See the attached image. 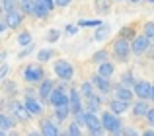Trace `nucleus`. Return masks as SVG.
<instances>
[{
	"label": "nucleus",
	"mask_w": 154,
	"mask_h": 136,
	"mask_svg": "<svg viewBox=\"0 0 154 136\" xmlns=\"http://www.w3.org/2000/svg\"><path fill=\"white\" fill-rule=\"evenodd\" d=\"M10 129H14V119L0 113V130H10Z\"/></svg>",
	"instance_id": "24"
},
{
	"label": "nucleus",
	"mask_w": 154,
	"mask_h": 136,
	"mask_svg": "<svg viewBox=\"0 0 154 136\" xmlns=\"http://www.w3.org/2000/svg\"><path fill=\"white\" fill-rule=\"evenodd\" d=\"M49 101L53 103V105H63V103H68V95H66V90H64V86L60 84V87H55L49 97Z\"/></svg>",
	"instance_id": "10"
},
{
	"label": "nucleus",
	"mask_w": 154,
	"mask_h": 136,
	"mask_svg": "<svg viewBox=\"0 0 154 136\" xmlns=\"http://www.w3.org/2000/svg\"><path fill=\"white\" fill-rule=\"evenodd\" d=\"M0 4H2V0H0Z\"/></svg>",
	"instance_id": "49"
},
{
	"label": "nucleus",
	"mask_w": 154,
	"mask_h": 136,
	"mask_svg": "<svg viewBox=\"0 0 154 136\" xmlns=\"http://www.w3.org/2000/svg\"><path fill=\"white\" fill-rule=\"evenodd\" d=\"M100 119H102L103 130H107V132L117 134V132H121V130H123V126H121V119L117 117V113H113V111H105Z\"/></svg>",
	"instance_id": "1"
},
{
	"label": "nucleus",
	"mask_w": 154,
	"mask_h": 136,
	"mask_svg": "<svg viewBox=\"0 0 154 136\" xmlns=\"http://www.w3.org/2000/svg\"><path fill=\"white\" fill-rule=\"evenodd\" d=\"M127 109H129V101H125V99L115 97V99H111V101H109V111H113V113H117V115L125 113Z\"/></svg>",
	"instance_id": "15"
},
{
	"label": "nucleus",
	"mask_w": 154,
	"mask_h": 136,
	"mask_svg": "<svg viewBox=\"0 0 154 136\" xmlns=\"http://www.w3.org/2000/svg\"><path fill=\"white\" fill-rule=\"evenodd\" d=\"M6 23H8V27L10 29H16V27H20L22 25V22H23V12L22 10H10V12H6Z\"/></svg>",
	"instance_id": "7"
},
{
	"label": "nucleus",
	"mask_w": 154,
	"mask_h": 136,
	"mask_svg": "<svg viewBox=\"0 0 154 136\" xmlns=\"http://www.w3.org/2000/svg\"><path fill=\"white\" fill-rule=\"evenodd\" d=\"M2 8H4V12L16 10L18 8V0H2Z\"/></svg>",
	"instance_id": "30"
},
{
	"label": "nucleus",
	"mask_w": 154,
	"mask_h": 136,
	"mask_svg": "<svg viewBox=\"0 0 154 136\" xmlns=\"http://www.w3.org/2000/svg\"><path fill=\"white\" fill-rule=\"evenodd\" d=\"M100 23H102L100 19H80L78 25H80V27H98Z\"/></svg>",
	"instance_id": "28"
},
{
	"label": "nucleus",
	"mask_w": 154,
	"mask_h": 136,
	"mask_svg": "<svg viewBox=\"0 0 154 136\" xmlns=\"http://www.w3.org/2000/svg\"><path fill=\"white\" fill-rule=\"evenodd\" d=\"M150 99H152V101H154V86L150 87Z\"/></svg>",
	"instance_id": "45"
},
{
	"label": "nucleus",
	"mask_w": 154,
	"mask_h": 136,
	"mask_svg": "<svg viewBox=\"0 0 154 136\" xmlns=\"http://www.w3.org/2000/svg\"><path fill=\"white\" fill-rule=\"evenodd\" d=\"M100 105H102V97H100V95L92 93V95H88V97H86V109L88 111L96 113V111L100 109Z\"/></svg>",
	"instance_id": "21"
},
{
	"label": "nucleus",
	"mask_w": 154,
	"mask_h": 136,
	"mask_svg": "<svg viewBox=\"0 0 154 136\" xmlns=\"http://www.w3.org/2000/svg\"><path fill=\"white\" fill-rule=\"evenodd\" d=\"M31 43H33V39H31L29 31H22V33L18 35V45L20 47H29Z\"/></svg>",
	"instance_id": "25"
},
{
	"label": "nucleus",
	"mask_w": 154,
	"mask_h": 136,
	"mask_svg": "<svg viewBox=\"0 0 154 136\" xmlns=\"http://www.w3.org/2000/svg\"><path fill=\"white\" fill-rule=\"evenodd\" d=\"M119 37H123V39H133V37H135V33H133L131 27H123V29H121V33H119Z\"/></svg>",
	"instance_id": "35"
},
{
	"label": "nucleus",
	"mask_w": 154,
	"mask_h": 136,
	"mask_svg": "<svg viewBox=\"0 0 154 136\" xmlns=\"http://www.w3.org/2000/svg\"><path fill=\"white\" fill-rule=\"evenodd\" d=\"M150 87H152V84L140 80V82H135L133 91H135V95H137L139 99H150Z\"/></svg>",
	"instance_id": "8"
},
{
	"label": "nucleus",
	"mask_w": 154,
	"mask_h": 136,
	"mask_svg": "<svg viewBox=\"0 0 154 136\" xmlns=\"http://www.w3.org/2000/svg\"><path fill=\"white\" fill-rule=\"evenodd\" d=\"M70 113H72V111H70V105H68V103H63V105L55 107V117L59 119V121H64Z\"/></svg>",
	"instance_id": "22"
},
{
	"label": "nucleus",
	"mask_w": 154,
	"mask_h": 136,
	"mask_svg": "<svg viewBox=\"0 0 154 136\" xmlns=\"http://www.w3.org/2000/svg\"><path fill=\"white\" fill-rule=\"evenodd\" d=\"M31 49H33V45H29V47H26V49L22 51V53H20V58H23V57H27V55L31 53Z\"/></svg>",
	"instance_id": "40"
},
{
	"label": "nucleus",
	"mask_w": 154,
	"mask_h": 136,
	"mask_svg": "<svg viewBox=\"0 0 154 136\" xmlns=\"http://www.w3.org/2000/svg\"><path fill=\"white\" fill-rule=\"evenodd\" d=\"M148 103H146V99H139V101L133 105V115L135 117H146V113H148Z\"/></svg>",
	"instance_id": "18"
},
{
	"label": "nucleus",
	"mask_w": 154,
	"mask_h": 136,
	"mask_svg": "<svg viewBox=\"0 0 154 136\" xmlns=\"http://www.w3.org/2000/svg\"><path fill=\"white\" fill-rule=\"evenodd\" d=\"M43 76H45V72H43L41 64H27L23 68V80L27 84H39L43 80Z\"/></svg>",
	"instance_id": "2"
},
{
	"label": "nucleus",
	"mask_w": 154,
	"mask_h": 136,
	"mask_svg": "<svg viewBox=\"0 0 154 136\" xmlns=\"http://www.w3.org/2000/svg\"><path fill=\"white\" fill-rule=\"evenodd\" d=\"M31 14H33L35 18H47L49 10H47L39 0H31Z\"/></svg>",
	"instance_id": "19"
},
{
	"label": "nucleus",
	"mask_w": 154,
	"mask_h": 136,
	"mask_svg": "<svg viewBox=\"0 0 154 136\" xmlns=\"http://www.w3.org/2000/svg\"><path fill=\"white\" fill-rule=\"evenodd\" d=\"M133 95H135V91H133L129 86H125V84H119V86L115 87V97H119V99H125V101L131 103Z\"/></svg>",
	"instance_id": "16"
},
{
	"label": "nucleus",
	"mask_w": 154,
	"mask_h": 136,
	"mask_svg": "<svg viewBox=\"0 0 154 136\" xmlns=\"http://www.w3.org/2000/svg\"><path fill=\"white\" fill-rule=\"evenodd\" d=\"M26 107H27V111H29L31 115H41V111H43V107H41V103L37 101V99H33V95L31 93H27V97H26Z\"/></svg>",
	"instance_id": "17"
},
{
	"label": "nucleus",
	"mask_w": 154,
	"mask_h": 136,
	"mask_svg": "<svg viewBox=\"0 0 154 136\" xmlns=\"http://www.w3.org/2000/svg\"><path fill=\"white\" fill-rule=\"evenodd\" d=\"M84 125L88 126L90 134H102L103 126H102V119H98L92 111H84Z\"/></svg>",
	"instance_id": "4"
},
{
	"label": "nucleus",
	"mask_w": 154,
	"mask_h": 136,
	"mask_svg": "<svg viewBox=\"0 0 154 136\" xmlns=\"http://www.w3.org/2000/svg\"><path fill=\"white\" fill-rule=\"evenodd\" d=\"M82 130H80V123L78 121H74V123H70V126H68V134H72V136H78Z\"/></svg>",
	"instance_id": "33"
},
{
	"label": "nucleus",
	"mask_w": 154,
	"mask_h": 136,
	"mask_svg": "<svg viewBox=\"0 0 154 136\" xmlns=\"http://www.w3.org/2000/svg\"><path fill=\"white\" fill-rule=\"evenodd\" d=\"M129 2H133V4H137V2H140V0H129Z\"/></svg>",
	"instance_id": "46"
},
{
	"label": "nucleus",
	"mask_w": 154,
	"mask_h": 136,
	"mask_svg": "<svg viewBox=\"0 0 154 136\" xmlns=\"http://www.w3.org/2000/svg\"><path fill=\"white\" fill-rule=\"evenodd\" d=\"M148 2H150V4H154V0H148Z\"/></svg>",
	"instance_id": "47"
},
{
	"label": "nucleus",
	"mask_w": 154,
	"mask_h": 136,
	"mask_svg": "<svg viewBox=\"0 0 154 136\" xmlns=\"http://www.w3.org/2000/svg\"><path fill=\"white\" fill-rule=\"evenodd\" d=\"M121 132H123V134H137V130H133V129H123Z\"/></svg>",
	"instance_id": "43"
},
{
	"label": "nucleus",
	"mask_w": 154,
	"mask_h": 136,
	"mask_svg": "<svg viewBox=\"0 0 154 136\" xmlns=\"http://www.w3.org/2000/svg\"><path fill=\"white\" fill-rule=\"evenodd\" d=\"M55 74L59 76L63 82H68V80H72V76H74V68H72L70 62L59 61V62L55 64Z\"/></svg>",
	"instance_id": "6"
},
{
	"label": "nucleus",
	"mask_w": 154,
	"mask_h": 136,
	"mask_svg": "<svg viewBox=\"0 0 154 136\" xmlns=\"http://www.w3.org/2000/svg\"><path fill=\"white\" fill-rule=\"evenodd\" d=\"M72 0H55V4L57 6H60V8H64V6H68V4H70Z\"/></svg>",
	"instance_id": "41"
},
{
	"label": "nucleus",
	"mask_w": 154,
	"mask_h": 136,
	"mask_svg": "<svg viewBox=\"0 0 154 136\" xmlns=\"http://www.w3.org/2000/svg\"><path fill=\"white\" fill-rule=\"evenodd\" d=\"M152 61H154V55H152Z\"/></svg>",
	"instance_id": "48"
},
{
	"label": "nucleus",
	"mask_w": 154,
	"mask_h": 136,
	"mask_svg": "<svg viewBox=\"0 0 154 136\" xmlns=\"http://www.w3.org/2000/svg\"><path fill=\"white\" fill-rule=\"evenodd\" d=\"M6 27H8L6 19H0V33H2V31H6Z\"/></svg>",
	"instance_id": "42"
},
{
	"label": "nucleus",
	"mask_w": 154,
	"mask_h": 136,
	"mask_svg": "<svg viewBox=\"0 0 154 136\" xmlns=\"http://www.w3.org/2000/svg\"><path fill=\"white\" fill-rule=\"evenodd\" d=\"M78 27H80V25H66V33H68V35H74L76 31H78Z\"/></svg>",
	"instance_id": "39"
},
{
	"label": "nucleus",
	"mask_w": 154,
	"mask_h": 136,
	"mask_svg": "<svg viewBox=\"0 0 154 136\" xmlns=\"http://www.w3.org/2000/svg\"><path fill=\"white\" fill-rule=\"evenodd\" d=\"M109 31H111L109 23H100L98 29L94 31V41H103V39H107L109 37Z\"/></svg>",
	"instance_id": "20"
},
{
	"label": "nucleus",
	"mask_w": 154,
	"mask_h": 136,
	"mask_svg": "<svg viewBox=\"0 0 154 136\" xmlns=\"http://www.w3.org/2000/svg\"><path fill=\"white\" fill-rule=\"evenodd\" d=\"M59 37H60V31L59 29H49V31H47V41H49V43L59 41Z\"/></svg>",
	"instance_id": "31"
},
{
	"label": "nucleus",
	"mask_w": 154,
	"mask_h": 136,
	"mask_svg": "<svg viewBox=\"0 0 154 136\" xmlns=\"http://www.w3.org/2000/svg\"><path fill=\"white\" fill-rule=\"evenodd\" d=\"M39 132L41 134H45V136H57L59 134V126L55 125V123H51V121H41L39 123Z\"/></svg>",
	"instance_id": "12"
},
{
	"label": "nucleus",
	"mask_w": 154,
	"mask_h": 136,
	"mask_svg": "<svg viewBox=\"0 0 154 136\" xmlns=\"http://www.w3.org/2000/svg\"><path fill=\"white\" fill-rule=\"evenodd\" d=\"M150 49V37H146V35H135V37H133V41H131V51L135 55H144L146 53V51Z\"/></svg>",
	"instance_id": "5"
},
{
	"label": "nucleus",
	"mask_w": 154,
	"mask_h": 136,
	"mask_svg": "<svg viewBox=\"0 0 154 136\" xmlns=\"http://www.w3.org/2000/svg\"><path fill=\"white\" fill-rule=\"evenodd\" d=\"M92 84H94V86L98 87L102 93H109V91H111V84H109V78H103L102 74H96L94 78H92Z\"/></svg>",
	"instance_id": "11"
},
{
	"label": "nucleus",
	"mask_w": 154,
	"mask_h": 136,
	"mask_svg": "<svg viewBox=\"0 0 154 136\" xmlns=\"http://www.w3.org/2000/svg\"><path fill=\"white\" fill-rule=\"evenodd\" d=\"M39 2H41V4H43V6H45V8H47V10H49V12H51V10H53V8H55V6H57V4H55V0H39Z\"/></svg>",
	"instance_id": "36"
},
{
	"label": "nucleus",
	"mask_w": 154,
	"mask_h": 136,
	"mask_svg": "<svg viewBox=\"0 0 154 136\" xmlns=\"http://www.w3.org/2000/svg\"><path fill=\"white\" fill-rule=\"evenodd\" d=\"M121 84H125V86H135V78H133L131 72H127V74L121 76Z\"/></svg>",
	"instance_id": "34"
},
{
	"label": "nucleus",
	"mask_w": 154,
	"mask_h": 136,
	"mask_svg": "<svg viewBox=\"0 0 154 136\" xmlns=\"http://www.w3.org/2000/svg\"><path fill=\"white\" fill-rule=\"evenodd\" d=\"M51 58H53V49H43V51L37 53V61L39 62H47V61H51Z\"/></svg>",
	"instance_id": "26"
},
{
	"label": "nucleus",
	"mask_w": 154,
	"mask_h": 136,
	"mask_svg": "<svg viewBox=\"0 0 154 136\" xmlns=\"http://www.w3.org/2000/svg\"><path fill=\"white\" fill-rule=\"evenodd\" d=\"M8 72H10V68H8V64H2L0 66V80H4L8 76Z\"/></svg>",
	"instance_id": "37"
},
{
	"label": "nucleus",
	"mask_w": 154,
	"mask_h": 136,
	"mask_svg": "<svg viewBox=\"0 0 154 136\" xmlns=\"http://www.w3.org/2000/svg\"><path fill=\"white\" fill-rule=\"evenodd\" d=\"M107 57H109V55H107V51H98V53H94L92 61H94V62H98V64H100V62L107 61Z\"/></svg>",
	"instance_id": "29"
},
{
	"label": "nucleus",
	"mask_w": 154,
	"mask_h": 136,
	"mask_svg": "<svg viewBox=\"0 0 154 136\" xmlns=\"http://www.w3.org/2000/svg\"><path fill=\"white\" fill-rule=\"evenodd\" d=\"M94 87H96V86H94L92 82H84L82 86H80V93H82L84 97H88V95L94 93Z\"/></svg>",
	"instance_id": "27"
},
{
	"label": "nucleus",
	"mask_w": 154,
	"mask_h": 136,
	"mask_svg": "<svg viewBox=\"0 0 154 136\" xmlns=\"http://www.w3.org/2000/svg\"><path fill=\"white\" fill-rule=\"evenodd\" d=\"M143 134H144V136H154V129H148V130H144Z\"/></svg>",
	"instance_id": "44"
},
{
	"label": "nucleus",
	"mask_w": 154,
	"mask_h": 136,
	"mask_svg": "<svg viewBox=\"0 0 154 136\" xmlns=\"http://www.w3.org/2000/svg\"><path fill=\"white\" fill-rule=\"evenodd\" d=\"M12 111H14V115L20 119V121H27V119L31 117V113L27 111L26 103H20V101H16L14 105H12Z\"/></svg>",
	"instance_id": "13"
},
{
	"label": "nucleus",
	"mask_w": 154,
	"mask_h": 136,
	"mask_svg": "<svg viewBox=\"0 0 154 136\" xmlns=\"http://www.w3.org/2000/svg\"><path fill=\"white\" fill-rule=\"evenodd\" d=\"M68 105H70V111L74 115H78L82 111V101H80V93H78L76 87L68 90Z\"/></svg>",
	"instance_id": "9"
},
{
	"label": "nucleus",
	"mask_w": 154,
	"mask_h": 136,
	"mask_svg": "<svg viewBox=\"0 0 154 136\" xmlns=\"http://www.w3.org/2000/svg\"><path fill=\"white\" fill-rule=\"evenodd\" d=\"M146 37H150V39H154V22H146L144 23V31H143Z\"/></svg>",
	"instance_id": "32"
},
{
	"label": "nucleus",
	"mask_w": 154,
	"mask_h": 136,
	"mask_svg": "<svg viewBox=\"0 0 154 136\" xmlns=\"http://www.w3.org/2000/svg\"><path fill=\"white\" fill-rule=\"evenodd\" d=\"M53 90H55V84H53L51 80H41V87H39V97H41L43 101H49Z\"/></svg>",
	"instance_id": "14"
},
{
	"label": "nucleus",
	"mask_w": 154,
	"mask_h": 136,
	"mask_svg": "<svg viewBox=\"0 0 154 136\" xmlns=\"http://www.w3.org/2000/svg\"><path fill=\"white\" fill-rule=\"evenodd\" d=\"M113 72H115V66H113L109 61L100 62V70H98V74H102L103 78H111V76H113Z\"/></svg>",
	"instance_id": "23"
},
{
	"label": "nucleus",
	"mask_w": 154,
	"mask_h": 136,
	"mask_svg": "<svg viewBox=\"0 0 154 136\" xmlns=\"http://www.w3.org/2000/svg\"><path fill=\"white\" fill-rule=\"evenodd\" d=\"M133 51H131V43H129V39H123V37H119L115 43H113V55H115L119 61H127V57L131 55Z\"/></svg>",
	"instance_id": "3"
},
{
	"label": "nucleus",
	"mask_w": 154,
	"mask_h": 136,
	"mask_svg": "<svg viewBox=\"0 0 154 136\" xmlns=\"http://www.w3.org/2000/svg\"><path fill=\"white\" fill-rule=\"evenodd\" d=\"M146 119H148V123H150V125H154V107H150V109H148Z\"/></svg>",
	"instance_id": "38"
}]
</instances>
